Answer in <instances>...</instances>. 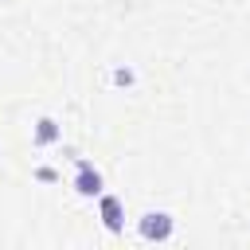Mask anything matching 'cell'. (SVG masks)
I'll return each mask as SVG.
<instances>
[{"instance_id":"obj_1","label":"cell","mask_w":250,"mask_h":250,"mask_svg":"<svg viewBox=\"0 0 250 250\" xmlns=\"http://www.w3.org/2000/svg\"><path fill=\"white\" fill-rule=\"evenodd\" d=\"M141 234H145L148 242H164V238L172 234V215H164V211H148V215L141 219Z\"/></svg>"},{"instance_id":"obj_2","label":"cell","mask_w":250,"mask_h":250,"mask_svg":"<svg viewBox=\"0 0 250 250\" xmlns=\"http://www.w3.org/2000/svg\"><path fill=\"white\" fill-rule=\"evenodd\" d=\"M74 191L78 195H102V172L90 160H78V176H74Z\"/></svg>"},{"instance_id":"obj_3","label":"cell","mask_w":250,"mask_h":250,"mask_svg":"<svg viewBox=\"0 0 250 250\" xmlns=\"http://www.w3.org/2000/svg\"><path fill=\"white\" fill-rule=\"evenodd\" d=\"M102 223L109 230H121V199L117 195H102Z\"/></svg>"},{"instance_id":"obj_4","label":"cell","mask_w":250,"mask_h":250,"mask_svg":"<svg viewBox=\"0 0 250 250\" xmlns=\"http://www.w3.org/2000/svg\"><path fill=\"white\" fill-rule=\"evenodd\" d=\"M51 141H59V125L51 117H39L35 121V145H51Z\"/></svg>"}]
</instances>
